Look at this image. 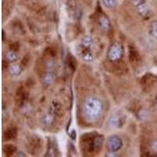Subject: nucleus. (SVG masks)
Masks as SVG:
<instances>
[{
	"mask_svg": "<svg viewBox=\"0 0 157 157\" xmlns=\"http://www.w3.org/2000/svg\"><path fill=\"white\" fill-rule=\"evenodd\" d=\"M104 109L102 101L98 97L91 96L86 99L83 104L82 112L84 117L88 121H95L101 116Z\"/></svg>",
	"mask_w": 157,
	"mask_h": 157,
	"instance_id": "obj_1",
	"label": "nucleus"
},
{
	"mask_svg": "<svg viewBox=\"0 0 157 157\" xmlns=\"http://www.w3.org/2000/svg\"><path fill=\"white\" fill-rule=\"evenodd\" d=\"M123 55V49L121 45L115 43L112 45L108 52V57L111 61H119Z\"/></svg>",
	"mask_w": 157,
	"mask_h": 157,
	"instance_id": "obj_2",
	"label": "nucleus"
},
{
	"mask_svg": "<svg viewBox=\"0 0 157 157\" xmlns=\"http://www.w3.org/2000/svg\"><path fill=\"white\" fill-rule=\"evenodd\" d=\"M122 146H123V141L119 136L113 135L109 137L108 140L107 147L110 152H117L118 150L122 148Z\"/></svg>",
	"mask_w": 157,
	"mask_h": 157,
	"instance_id": "obj_3",
	"label": "nucleus"
},
{
	"mask_svg": "<svg viewBox=\"0 0 157 157\" xmlns=\"http://www.w3.org/2000/svg\"><path fill=\"white\" fill-rule=\"evenodd\" d=\"M137 11V13L141 17L145 18V19H147L150 17V14H151V11H150V9L148 8V6L145 4V2L144 3H141V5L137 6L136 7Z\"/></svg>",
	"mask_w": 157,
	"mask_h": 157,
	"instance_id": "obj_4",
	"label": "nucleus"
},
{
	"mask_svg": "<svg viewBox=\"0 0 157 157\" xmlns=\"http://www.w3.org/2000/svg\"><path fill=\"white\" fill-rule=\"evenodd\" d=\"M98 25L103 32H108L110 29V21L109 18L105 15H100L98 18Z\"/></svg>",
	"mask_w": 157,
	"mask_h": 157,
	"instance_id": "obj_5",
	"label": "nucleus"
},
{
	"mask_svg": "<svg viewBox=\"0 0 157 157\" xmlns=\"http://www.w3.org/2000/svg\"><path fill=\"white\" fill-rule=\"evenodd\" d=\"M50 113L54 116H60L62 113V107L61 103H59L57 101H52L50 105Z\"/></svg>",
	"mask_w": 157,
	"mask_h": 157,
	"instance_id": "obj_6",
	"label": "nucleus"
},
{
	"mask_svg": "<svg viewBox=\"0 0 157 157\" xmlns=\"http://www.w3.org/2000/svg\"><path fill=\"white\" fill-rule=\"evenodd\" d=\"M121 123L122 120L120 116L119 115H113L109 118L108 124L110 128H116V127H120Z\"/></svg>",
	"mask_w": 157,
	"mask_h": 157,
	"instance_id": "obj_7",
	"label": "nucleus"
},
{
	"mask_svg": "<svg viewBox=\"0 0 157 157\" xmlns=\"http://www.w3.org/2000/svg\"><path fill=\"white\" fill-rule=\"evenodd\" d=\"M41 122L45 126L50 127V126L54 125V122H55V116L50 113H47L41 118Z\"/></svg>",
	"mask_w": 157,
	"mask_h": 157,
	"instance_id": "obj_8",
	"label": "nucleus"
},
{
	"mask_svg": "<svg viewBox=\"0 0 157 157\" xmlns=\"http://www.w3.org/2000/svg\"><path fill=\"white\" fill-rule=\"evenodd\" d=\"M17 128H15V127H10V128H8L5 131V133H4V137L6 140H11L17 137Z\"/></svg>",
	"mask_w": 157,
	"mask_h": 157,
	"instance_id": "obj_9",
	"label": "nucleus"
},
{
	"mask_svg": "<svg viewBox=\"0 0 157 157\" xmlns=\"http://www.w3.org/2000/svg\"><path fill=\"white\" fill-rule=\"evenodd\" d=\"M54 80V75L52 72L49 71L43 75L42 77V82L45 85H50Z\"/></svg>",
	"mask_w": 157,
	"mask_h": 157,
	"instance_id": "obj_10",
	"label": "nucleus"
},
{
	"mask_svg": "<svg viewBox=\"0 0 157 157\" xmlns=\"http://www.w3.org/2000/svg\"><path fill=\"white\" fill-rule=\"evenodd\" d=\"M9 72L12 75L14 76H17V75H21L22 72V68L19 64H13L12 66L9 68Z\"/></svg>",
	"mask_w": 157,
	"mask_h": 157,
	"instance_id": "obj_11",
	"label": "nucleus"
},
{
	"mask_svg": "<svg viewBox=\"0 0 157 157\" xmlns=\"http://www.w3.org/2000/svg\"><path fill=\"white\" fill-rule=\"evenodd\" d=\"M18 55L14 50H10L6 54V60L9 62H15L17 61Z\"/></svg>",
	"mask_w": 157,
	"mask_h": 157,
	"instance_id": "obj_12",
	"label": "nucleus"
},
{
	"mask_svg": "<svg viewBox=\"0 0 157 157\" xmlns=\"http://www.w3.org/2000/svg\"><path fill=\"white\" fill-rule=\"evenodd\" d=\"M81 45L84 48L89 49L93 45V39L90 36H85L81 40Z\"/></svg>",
	"mask_w": 157,
	"mask_h": 157,
	"instance_id": "obj_13",
	"label": "nucleus"
},
{
	"mask_svg": "<svg viewBox=\"0 0 157 157\" xmlns=\"http://www.w3.org/2000/svg\"><path fill=\"white\" fill-rule=\"evenodd\" d=\"M17 151V148L15 145L12 144H7L4 146V152L7 155H12L14 154Z\"/></svg>",
	"mask_w": 157,
	"mask_h": 157,
	"instance_id": "obj_14",
	"label": "nucleus"
},
{
	"mask_svg": "<svg viewBox=\"0 0 157 157\" xmlns=\"http://www.w3.org/2000/svg\"><path fill=\"white\" fill-rule=\"evenodd\" d=\"M82 58L85 62H92L94 60V56L93 54H91L90 52L88 51V50H86V51H84L82 54Z\"/></svg>",
	"mask_w": 157,
	"mask_h": 157,
	"instance_id": "obj_15",
	"label": "nucleus"
},
{
	"mask_svg": "<svg viewBox=\"0 0 157 157\" xmlns=\"http://www.w3.org/2000/svg\"><path fill=\"white\" fill-rule=\"evenodd\" d=\"M149 33L152 37L157 39V21H154L151 23L149 29Z\"/></svg>",
	"mask_w": 157,
	"mask_h": 157,
	"instance_id": "obj_16",
	"label": "nucleus"
},
{
	"mask_svg": "<svg viewBox=\"0 0 157 157\" xmlns=\"http://www.w3.org/2000/svg\"><path fill=\"white\" fill-rule=\"evenodd\" d=\"M19 100L20 103L23 104L25 101V100L28 98V95L26 94V93L25 92V90H23L22 89L18 90L17 92V98Z\"/></svg>",
	"mask_w": 157,
	"mask_h": 157,
	"instance_id": "obj_17",
	"label": "nucleus"
},
{
	"mask_svg": "<svg viewBox=\"0 0 157 157\" xmlns=\"http://www.w3.org/2000/svg\"><path fill=\"white\" fill-rule=\"evenodd\" d=\"M104 6L109 9H113L117 5V0H102Z\"/></svg>",
	"mask_w": 157,
	"mask_h": 157,
	"instance_id": "obj_18",
	"label": "nucleus"
},
{
	"mask_svg": "<svg viewBox=\"0 0 157 157\" xmlns=\"http://www.w3.org/2000/svg\"><path fill=\"white\" fill-rule=\"evenodd\" d=\"M129 53H130L129 56H130V59L131 61H135L136 59L138 57V53H137V51L135 50V48L134 47H130V48H129Z\"/></svg>",
	"mask_w": 157,
	"mask_h": 157,
	"instance_id": "obj_19",
	"label": "nucleus"
},
{
	"mask_svg": "<svg viewBox=\"0 0 157 157\" xmlns=\"http://www.w3.org/2000/svg\"><path fill=\"white\" fill-rule=\"evenodd\" d=\"M145 2V0H132V3L133 5L135 6V7H137V6L141 5V3H144Z\"/></svg>",
	"mask_w": 157,
	"mask_h": 157,
	"instance_id": "obj_20",
	"label": "nucleus"
},
{
	"mask_svg": "<svg viewBox=\"0 0 157 157\" xmlns=\"http://www.w3.org/2000/svg\"><path fill=\"white\" fill-rule=\"evenodd\" d=\"M151 147H152V149L153 150L154 152H157V140L156 141H152V145H151Z\"/></svg>",
	"mask_w": 157,
	"mask_h": 157,
	"instance_id": "obj_21",
	"label": "nucleus"
},
{
	"mask_svg": "<svg viewBox=\"0 0 157 157\" xmlns=\"http://www.w3.org/2000/svg\"><path fill=\"white\" fill-rule=\"evenodd\" d=\"M11 47H11V50L16 51L17 50H18L19 45H18L17 43H13V45H11Z\"/></svg>",
	"mask_w": 157,
	"mask_h": 157,
	"instance_id": "obj_22",
	"label": "nucleus"
},
{
	"mask_svg": "<svg viewBox=\"0 0 157 157\" xmlns=\"http://www.w3.org/2000/svg\"><path fill=\"white\" fill-rule=\"evenodd\" d=\"M75 137H76V133H75V130H72L71 133V137L72 138V140H75Z\"/></svg>",
	"mask_w": 157,
	"mask_h": 157,
	"instance_id": "obj_23",
	"label": "nucleus"
},
{
	"mask_svg": "<svg viewBox=\"0 0 157 157\" xmlns=\"http://www.w3.org/2000/svg\"><path fill=\"white\" fill-rule=\"evenodd\" d=\"M111 154H112V155H109V154H108V155H107V156H119V155H116V153H114V152H111Z\"/></svg>",
	"mask_w": 157,
	"mask_h": 157,
	"instance_id": "obj_24",
	"label": "nucleus"
}]
</instances>
